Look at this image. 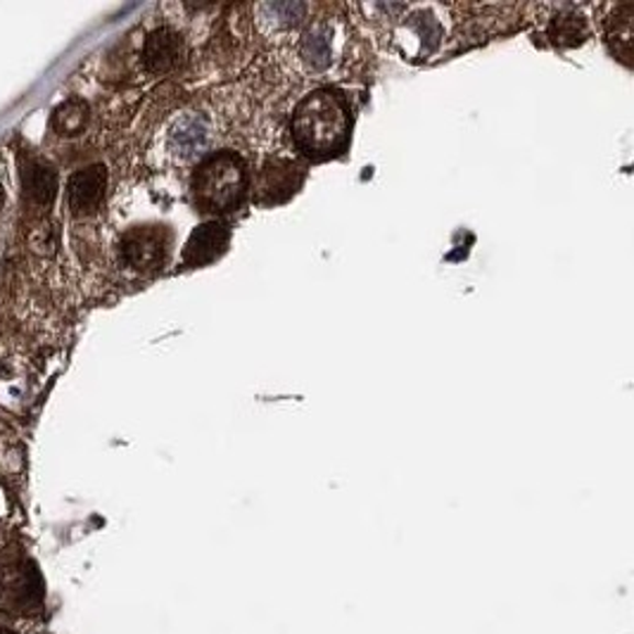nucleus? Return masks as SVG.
I'll list each match as a JSON object with an SVG mask.
<instances>
[{"label":"nucleus","instance_id":"5","mask_svg":"<svg viewBox=\"0 0 634 634\" xmlns=\"http://www.w3.org/2000/svg\"><path fill=\"white\" fill-rule=\"evenodd\" d=\"M229 241L231 231L224 221H208V224H202L190 233L183 249V264L186 267H204V264L224 255Z\"/></svg>","mask_w":634,"mask_h":634},{"label":"nucleus","instance_id":"4","mask_svg":"<svg viewBox=\"0 0 634 634\" xmlns=\"http://www.w3.org/2000/svg\"><path fill=\"white\" fill-rule=\"evenodd\" d=\"M120 253L126 267L151 274L165 267L169 255V233L162 226H138L124 233Z\"/></svg>","mask_w":634,"mask_h":634},{"label":"nucleus","instance_id":"8","mask_svg":"<svg viewBox=\"0 0 634 634\" xmlns=\"http://www.w3.org/2000/svg\"><path fill=\"white\" fill-rule=\"evenodd\" d=\"M212 143V124L202 114H186L171 134V151L181 159L202 157Z\"/></svg>","mask_w":634,"mask_h":634},{"label":"nucleus","instance_id":"1","mask_svg":"<svg viewBox=\"0 0 634 634\" xmlns=\"http://www.w3.org/2000/svg\"><path fill=\"white\" fill-rule=\"evenodd\" d=\"M290 129L294 147L307 157L326 159L341 155L349 143L352 129L347 100L331 88L309 93L294 108Z\"/></svg>","mask_w":634,"mask_h":634},{"label":"nucleus","instance_id":"10","mask_svg":"<svg viewBox=\"0 0 634 634\" xmlns=\"http://www.w3.org/2000/svg\"><path fill=\"white\" fill-rule=\"evenodd\" d=\"M302 60L309 69H326L331 65V55H333V34L329 26H314L312 32H307L302 38V48H300Z\"/></svg>","mask_w":634,"mask_h":634},{"label":"nucleus","instance_id":"3","mask_svg":"<svg viewBox=\"0 0 634 634\" xmlns=\"http://www.w3.org/2000/svg\"><path fill=\"white\" fill-rule=\"evenodd\" d=\"M41 609V578L32 561L3 558L0 561V611L32 615Z\"/></svg>","mask_w":634,"mask_h":634},{"label":"nucleus","instance_id":"11","mask_svg":"<svg viewBox=\"0 0 634 634\" xmlns=\"http://www.w3.org/2000/svg\"><path fill=\"white\" fill-rule=\"evenodd\" d=\"M88 124V105L84 100H67L53 112V129L60 136H77Z\"/></svg>","mask_w":634,"mask_h":634},{"label":"nucleus","instance_id":"12","mask_svg":"<svg viewBox=\"0 0 634 634\" xmlns=\"http://www.w3.org/2000/svg\"><path fill=\"white\" fill-rule=\"evenodd\" d=\"M264 10L271 12V18H276L274 26H292V24H298L302 20V14H304V5H300V3L267 5Z\"/></svg>","mask_w":634,"mask_h":634},{"label":"nucleus","instance_id":"14","mask_svg":"<svg viewBox=\"0 0 634 634\" xmlns=\"http://www.w3.org/2000/svg\"><path fill=\"white\" fill-rule=\"evenodd\" d=\"M0 634H12V632H8V630H3V627H0Z\"/></svg>","mask_w":634,"mask_h":634},{"label":"nucleus","instance_id":"7","mask_svg":"<svg viewBox=\"0 0 634 634\" xmlns=\"http://www.w3.org/2000/svg\"><path fill=\"white\" fill-rule=\"evenodd\" d=\"M183 55H186L183 38L169 26L155 29L143 46V63L147 71L153 74H167L176 69L181 65Z\"/></svg>","mask_w":634,"mask_h":634},{"label":"nucleus","instance_id":"13","mask_svg":"<svg viewBox=\"0 0 634 634\" xmlns=\"http://www.w3.org/2000/svg\"><path fill=\"white\" fill-rule=\"evenodd\" d=\"M3 200H5V196H3V188H0V208H3Z\"/></svg>","mask_w":634,"mask_h":634},{"label":"nucleus","instance_id":"6","mask_svg":"<svg viewBox=\"0 0 634 634\" xmlns=\"http://www.w3.org/2000/svg\"><path fill=\"white\" fill-rule=\"evenodd\" d=\"M105 186H108V171L105 167L93 165L77 171L69 179L67 186V198L69 208L74 214H93L102 198H105Z\"/></svg>","mask_w":634,"mask_h":634},{"label":"nucleus","instance_id":"2","mask_svg":"<svg viewBox=\"0 0 634 634\" xmlns=\"http://www.w3.org/2000/svg\"><path fill=\"white\" fill-rule=\"evenodd\" d=\"M196 208L204 214L238 210L249 190V169L238 153L219 151L202 157L190 179Z\"/></svg>","mask_w":634,"mask_h":634},{"label":"nucleus","instance_id":"9","mask_svg":"<svg viewBox=\"0 0 634 634\" xmlns=\"http://www.w3.org/2000/svg\"><path fill=\"white\" fill-rule=\"evenodd\" d=\"M22 188L24 196L32 202L48 204L57 193V176L51 167L41 165V162H26L22 167Z\"/></svg>","mask_w":634,"mask_h":634}]
</instances>
